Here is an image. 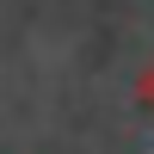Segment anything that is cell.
Returning a JSON list of instances; mask_svg holds the SVG:
<instances>
[{
  "label": "cell",
  "instance_id": "6da1fadb",
  "mask_svg": "<svg viewBox=\"0 0 154 154\" xmlns=\"http://www.w3.org/2000/svg\"><path fill=\"white\" fill-rule=\"evenodd\" d=\"M136 105H142L148 117H154V62L142 68V80H136Z\"/></svg>",
  "mask_w": 154,
  "mask_h": 154
}]
</instances>
